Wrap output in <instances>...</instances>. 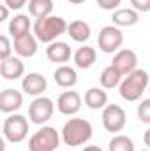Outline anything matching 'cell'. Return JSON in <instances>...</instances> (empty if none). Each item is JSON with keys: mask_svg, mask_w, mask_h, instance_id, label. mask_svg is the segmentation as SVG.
<instances>
[{"mask_svg": "<svg viewBox=\"0 0 150 151\" xmlns=\"http://www.w3.org/2000/svg\"><path fill=\"white\" fill-rule=\"evenodd\" d=\"M12 47H14V51L18 53V56H21V58H30V56H34V55L37 53V37L32 35V34H25V35L14 37Z\"/></svg>", "mask_w": 150, "mask_h": 151, "instance_id": "12", "label": "cell"}, {"mask_svg": "<svg viewBox=\"0 0 150 151\" xmlns=\"http://www.w3.org/2000/svg\"><path fill=\"white\" fill-rule=\"evenodd\" d=\"M81 151H103L99 146H85Z\"/></svg>", "mask_w": 150, "mask_h": 151, "instance_id": "32", "label": "cell"}, {"mask_svg": "<svg viewBox=\"0 0 150 151\" xmlns=\"http://www.w3.org/2000/svg\"><path fill=\"white\" fill-rule=\"evenodd\" d=\"M92 123L83 118H71L62 128V141L66 146H83L92 139Z\"/></svg>", "mask_w": 150, "mask_h": 151, "instance_id": "1", "label": "cell"}, {"mask_svg": "<svg viewBox=\"0 0 150 151\" xmlns=\"http://www.w3.org/2000/svg\"><path fill=\"white\" fill-rule=\"evenodd\" d=\"M30 19L27 14H18L11 19L9 23V34L14 37H20V35H25V34H30Z\"/></svg>", "mask_w": 150, "mask_h": 151, "instance_id": "21", "label": "cell"}, {"mask_svg": "<svg viewBox=\"0 0 150 151\" xmlns=\"http://www.w3.org/2000/svg\"><path fill=\"white\" fill-rule=\"evenodd\" d=\"M122 42H124V34H122V30L118 27L108 25V27L101 28L99 37H97V44H99V49L103 53H115V51H118Z\"/></svg>", "mask_w": 150, "mask_h": 151, "instance_id": "7", "label": "cell"}, {"mask_svg": "<svg viewBox=\"0 0 150 151\" xmlns=\"http://www.w3.org/2000/svg\"><path fill=\"white\" fill-rule=\"evenodd\" d=\"M108 148L110 151H134V142L127 135H115L110 141Z\"/></svg>", "mask_w": 150, "mask_h": 151, "instance_id": "24", "label": "cell"}, {"mask_svg": "<svg viewBox=\"0 0 150 151\" xmlns=\"http://www.w3.org/2000/svg\"><path fill=\"white\" fill-rule=\"evenodd\" d=\"M12 49H14V47L11 46L9 39L5 37V35H2V37H0V62L11 58V51H12Z\"/></svg>", "mask_w": 150, "mask_h": 151, "instance_id": "26", "label": "cell"}, {"mask_svg": "<svg viewBox=\"0 0 150 151\" xmlns=\"http://www.w3.org/2000/svg\"><path fill=\"white\" fill-rule=\"evenodd\" d=\"M131 5L138 12H149L150 11V0H131Z\"/></svg>", "mask_w": 150, "mask_h": 151, "instance_id": "28", "label": "cell"}, {"mask_svg": "<svg viewBox=\"0 0 150 151\" xmlns=\"http://www.w3.org/2000/svg\"><path fill=\"white\" fill-rule=\"evenodd\" d=\"M150 79H149V72L147 70H141V69H136L134 72L127 74L120 86H118V91H120V97L127 102H136L141 99L143 91L149 88Z\"/></svg>", "mask_w": 150, "mask_h": 151, "instance_id": "2", "label": "cell"}, {"mask_svg": "<svg viewBox=\"0 0 150 151\" xmlns=\"http://www.w3.org/2000/svg\"><path fill=\"white\" fill-rule=\"evenodd\" d=\"M4 137L9 142H21L28 135V121L21 114H12L4 121Z\"/></svg>", "mask_w": 150, "mask_h": 151, "instance_id": "5", "label": "cell"}, {"mask_svg": "<svg viewBox=\"0 0 150 151\" xmlns=\"http://www.w3.org/2000/svg\"><path fill=\"white\" fill-rule=\"evenodd\" d=\"M138 118L140 121L150 125V99H145L138 104Z\"/></svg>", "mask_w": 150, "mask_h": 151, "instance_id": "25", "label": "cell"}, {"mask_svg": "<svg viewBox=\"0 0 150 151\" xmlns=\"http://www.w3.org/2000/svg\"><path fill=\"white\" fill-rule=\"evenodd\" d=\"M57 107L62 114L73 116L81 109V95L74 90H67V91L60 93V97L57 100Z\"/></svg>", "mask_w": 150, "mask_h": 151, "instance_id": "10", "label": "cell"}, {"mask_svg": "<svg viewBox=\"0 0 150 151\" xmlns=\"http://www.w3.org/2000/svg\"><path fill=\"white\" fill-rule=\"evenodd\" d=\"M46 56L50 62L53 63H66L71 60V47L67 42H62V40H55L51 44H48L46 47Z\"/></svg>", "mask_w": 150, "mask_h": 151, "instance_id": "13", "label": "cell"}, {"mask_svg": "<svg viewBox=\"0 0 150 151\" xmlns=\"http://www.w3.org/2000/svg\"><path fill=\"white\" fill-rule=\"evenodd\" d=\"M69 2H71V4H76V5H79V4H83L85 0H69Z\"/></svg>", "mask_w": 150, "mask_h": 151, "instance_id": "33", "label": "cell"}, {"mask_svg": "<svg viewBox=\"0 0 150 151\" xmlns=\"http://www.w3.org/2000/svg\"><path fill=\"white\" fill-rule=\"evenodd\" d=\"M7 16H9V7L7 5H2L0 7V21H5Z\"/></svg>", "mask_w": 150, "mask_h": 151, "instance_id": "30", "label": "cell"}, {"mask_svg": "<svg viewBox=\"0 0 150 151\" xmlns=\"http://www.w3.org/2000/svg\"><path fill=\"white\" fill-rule=\"evenodd\" d=\"M140 19V12L136 9H117L111 16L115 27H133Z\"/></svg>", "mask_w": 150, "mask_h": 151, "instance_id": "18", "label": "cell"}, {"mask_svg": "<svg viewBox=\"0 0 150 151\" xmlns=\"http://www.w3.org/2000/svg\"><path fill=\"white\" fill-rule=\"evenodd\" d=\"M95 2H97V5H99L101 9H104V11H113V9L117 11L122 0H95Z\"/></svg>", "mask_w": 150, "mask_h": 151, "instance_id": "27", "label": "cell"}, {"mask_svg": "<svg viewBox=\"0 0 150 151\" xmlns=\"http://www.w3.org/2000/svg\"><path fill=\"white\" fill-rule=\"evenodd\" d=\"M122 77L124 74L118 70V69H115L113 65H108L103 72H101V86L103 88H108V90H111L115 86H120V83H122Z\"/></svg>", "mask_w": 150, "mask_h": 151, "instance_id": "22", "label": "cell"}, {"mask_svg": "<svg viewBox=\"0 0 150 151\" xmlns=\"http://www.w3.org/2000/svg\"><path fill=\"white\" fill-rule=\"evenodd\" d=\"M55 113V104L48 97H36L34 102L28 106V118L34 125H44L51 119Z\"/></svg>", "mask_w": 150, "mask_h": 151, "instance_id": "6", "label": "cell"}, {"mask_svg": "<svg viewBox=\"0 0 150 151\" xmlns=\"http://www.w3.org/2000/svg\"><path fill=\"white\" fill-rule=\"evenodd\" d=\"M141 151H150V150H141Z\"/></svg>", "mask_w": 150, "mask_h": 151, "instance_id": "34", "label": "cell"}, {"mask_svg": "<svg viewBox=\"0 0 150 151\" xmlns=\"http://www.w3.org/2000/svg\"><path fill=\"white\" fill-rule=\"evenodd\" d=\"M53 11V0H30L28 2V12L36 19L51 16Z\"/></svg>", "mask_w": 150, "mask_h": 151, "instance_id": "23", "label": "cell"}, {"mask_svg": "<svg viewBox=\"0 0 150 151\" xmlns=\"http://www.w3.org/2000/svg\"><path fill=\"white\" fill-rule=\"evenodd\" d=\"M125 111L118 104H108L103 109V125L108 132H120L125 127Z\"/></svg>", "mask_w": 150, "mask_h": 151, "instance_id": "8", "label": "cell"}, {"mask_svg": "<svg viewBox=\"0 0 150 151\" xmlns=\"http://www.w3.org/2000/svg\"><path fill=\"white\" fill-rule=\"evenodd\" d=\"M85 104L90 109H104L108 106V95L101 88H90L85 93Z\"/></svg>", "mask_w": 150, "mask_h": 151, "instance_id": "20", "label": "cell"}, {"mask_svg": "<svg viewBox=\"0 0 150 151\" xmlns=\"http://www.w3.org/2000/svg\"><path fill=\"white\" fill-rule=\"evenodd\" d=\"M23 106V95L18 90L7 88L0 93V111L2 113H14Z\"/></svg>", "mask_w": 150, "mask_h": 151, "instance_id": "14", "label": "cell"}, {"mask_svg": "<svg viewBox=\"0 0 150 151\" xmlns=\"http://www.w3.org/2000/svg\"><path fill=\"white\" fill-rule=\"evenodd\" d=\"M48 88V81L44 76L37 74V72H30L21 79V90L32 97H41Z\"/></svg>", "mask_w": 150, "mask_h": 151, "instance_id": "11", "label": "cell"}, {"mask_svg": "<svg viewBox=\"0 0 150 151\" xmlns=\"http://www.w3.org/2000/svg\"><path fill=\"white\" fill-rule=\"evenodd\" d=\"M25 72V65L23 62L18 58V56H11L7 60H4L0 63V74L4 79L7 81H14V79H20Z\"/></svg>", "mask_w": 150, "mask_h": 151, "instance_id": "15", "label": "cell"}, {"mask_svg": "<svg viewBox=\"0 0 150 151\" xmlns=\"http://www.w3.org/2000/svg\"><path fill=\"white\" fill-rule=\"evenodd\" d=\"M67 23L64 18L60 16H46V18H39L34 23V34L37 40L41 42H46V44H51L55 42L57 37H60L62 34L67 32Z\"/></svg>", "mask_w": 150, "mask_h": 151, "instance_id": "3", "label": "cell"}, {"mask_svg": "<svg viewBox=\"0 0 150 151\" xmlns=\"http://www.w3.org/2000/svg\"><path fill=\"white\" fill-rule=\"evenodd\" d=\"M4 2H5V5H7L9 9H16V11L21 9V7L27 4V0H4Z\"/></svg>", "mask_w": 150, "mask_h": 151, "instance_id": "29", "label": "cell"}, {"mask_svg": "<svg viewBox=\"0 0 150 151\" xmlns=\"http://www.w3.org/2000/svg\"><path fill=\"white\" fill-rule=\"evenodd\" d=\"M149 91H150V84H149Z\"/></svg>", "mask_w": 150, "mask_h": 151, "instance_id": "35", "label": "cell"}, {"mask_svg": "<svg viewBox=\"0 0 150 151\" xmlns=\"http://www.w3.org/2000/svg\"><path fill=\"white\" fill-rule=\"evenodd\" d=\"M97 60V53L90 46H81L74 53V65L78 69H90Z\"/></svg>", "mask_w": 150, "mask_h": 151, "instance_id": "17", "label": "cell"}, {"mask_svg": "<svg viewBox=\"0 0 150 151\" xmlns=\"http://www.w3.org/2000/svg\"><path fill=\"white\" fill-rule=\"evenodd\" d=\"M143 142H145V146L150 150V128H147V132L143 134Z\"/></svg>", "mask_w": 150, "mask_h": 151, "instance_id": "31", "label": "cell"}, {"mask_svg": "<svg viewBox=\"0 0 150 151\" xmlns=\"http://www.w3.org/2000/svg\"><path fill=\"white\" fill-rule=\"evenodd\" d=\"M53 79L55 83L60 86V88H73L76 83H78V74L73 67L69 65H60L55 74H53Z\"/></svg>", "mask_w": 150, "mask_h": 151, "instance_id": "16", "label": "cell"}, {"mask_svg": "<svg viewBox=\"0 0 150 151\" xmlns=\"http://www.w3.org/2000/svg\"><path fill=\"white\" fill-rule=\"evenodd\" d=\"M90 34H92L90 25L85 23V21H81V19L71 21L69 27H67V35L73 39V40H76V42H85V40H88V39H90Z\"/></svg>", "mask_w": 150, "mask_h": 151, "instance_id": "19", "label": "cell"}, {"mask_svg": "<svg viewBox=\"0 0 150 151\" xmlns=\"http://www.w3.org/2000/svg\"><path fill=\"white\" fill-rule=\"evenodd\" d=\"M60 144V135L53 127H42L30 137L28 150L30 151H55Z\"/></svg>", "mask_w": 150, "mask_h": 151, "instance_id": "4", "label": "cell"}, {"mask_svg": "<svg viewBox=\"0 0 150 151\" xmlns=\"http://www.w3.org/2000/svg\"><path fill=\"white\" fill-rule=\"evenodd\" d=\"M111 65L115 69H118L124 76L131 74L136 70V65H138V56L133 49H120L115 53L113 56V62Z\"/></svg>", "mask_w": 150, "mask_h": 151, "instance_id": "9", "label": "cell"}]
</instances>
